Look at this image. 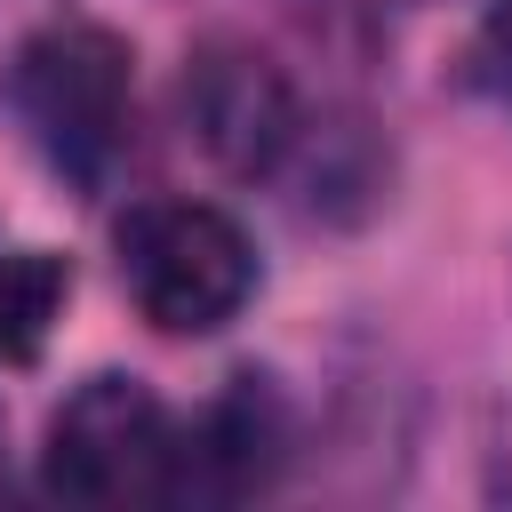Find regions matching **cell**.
Instances as JSON below:
<instances>
[{
  "label": "cell",
  "instance_id": "6da1fadb",
  "mask_svg": "<svg viewBox=\"0 0 512 512\" xmlns=\"http://www.w3.org/2000/svg\"><path fill=\"white\" fill-rule=\"evenodd\" d=\"M8 104L64 184L104 192L136 120V56L112 24L56 16L8 56Z\"/></svg>",
  "mask_w": 512,
  "mask_h": 512
},
{
  "label": "cell",
  "instance_id": "7a4b0ae2",
  "mask_svg": "<svg viewBox=\"0 0 512 512\" xmlns=\"http://www.w3.org/2000/svg\"><path fill=\"white\" fill-rule=\"evenodd\" d=\"M40 480L64 504L88 512H136V504H176L184 480V424L144 376H88L56 400L48 440H40Z\"/></svg>",
  "mask_w": 512,
  "mask_h": 512
},
{
  "label": "cell",
  "instance_id": "3957f363",
  "mask_svg": "<svg viewBox=\"0 0 512 512\" xmlns=\"http://www.w3.org/2000/svg\"><path fill=\"white\" fill-rule=\"evenodd\" d=\"M120 288L160 336H216L256 296V248L216 200H136L112 232Z\"/></svg>",
  "mask_w": 512,
  "mask_h": 512
},
{
  "label": "cell",
  "instance_id": "277c9868",
  "mask_svg": "<svg viewBox=\"0 0 512 512\" xmlns=\"http://www.w3.org/2000/svg\"><path fill=\"white\" fill-rule=\"evenodd\" d=\"M184 128L224 176H248V184L280 176L312 136L296 80L256 40H232V32H216L184 56Z\"/></svg>",
  "mask_w": 512,
  "mask_h": 512
},
{
  "label": "cell",
  "instance_id": "5b68a950",
  "mask_svg": "<svg viewBox=\"0 0 512 512\" xmlns=\"http://www.w3.org/2000/svg\"><path fill=\"white\" fill-rule=\"evenodd\" d=\"M288 400L272 392V376H232L192 424H184V480L176 504H240L264 496L288 464Z\"/></svg>",
  "mask_w": 512,
  "mask_h": 512
},
{
  "label": "cell",
  "instance_id": "8992f818",
  "mask_svg": "<svg viewBox=\"0 0 512 512\" xmlns=\"http://www.w3.org/2000/svg\"><path fill=\"white\" fill-rule=\"evenodd\" d=\"M72 296V264L56 248H0V360H40L56 312Z\"/></svg>",
  "mask_w": 512,
  "mask_h": 512
},
{
  "label": "cell",
  "instance_id": "52a82bcc",
  "mask_svg": "<svg viewBox=\"0 0 512 512\" xmlns=\"http://www.w3.org/2000/svg\"><path fill=\"white\" fill-rule=\"evenodd\" d=\"M472 80L512 112V0H496L480 16V40H472Z\"/></svg>",
  "mask_w": 512,
  "mask_h": 512
}]
</instances>
